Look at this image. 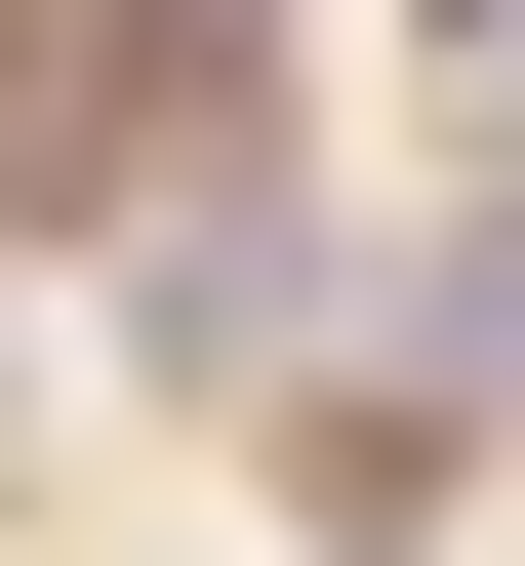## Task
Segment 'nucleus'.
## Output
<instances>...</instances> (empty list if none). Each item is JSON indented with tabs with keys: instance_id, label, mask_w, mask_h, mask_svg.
<instances>
[{
	"instance_id": "f257e3e1",
	"label": "nucleus",
	"mask_w": 525,
	"mask_h": 566,
	"mask_svg": "<svg viewBox=\"0 0 525 566\" xmlns=\"http://www.w3.org/2000/svg\"><path fill=\"white\" fill-rule=\"evenodd\" d=\"M283 122V0H0V202L41 243H202Z\"/></svg>"
},
{
	"instance_id": "f03ea898",
	"label": "nucleus",
	"mask_w": 525,
	"mask_h": 566,
	"mask_svg": "<svg viewBox=\"0 0 525 566\" xmlns=\"http://www.w3.org/2000/svg\"><path fill=\"white\" fill-rule=\"evenodd\" d=\"M444 82H485V122H525V0H444Z\"/></svg>"
}]
</instances>
